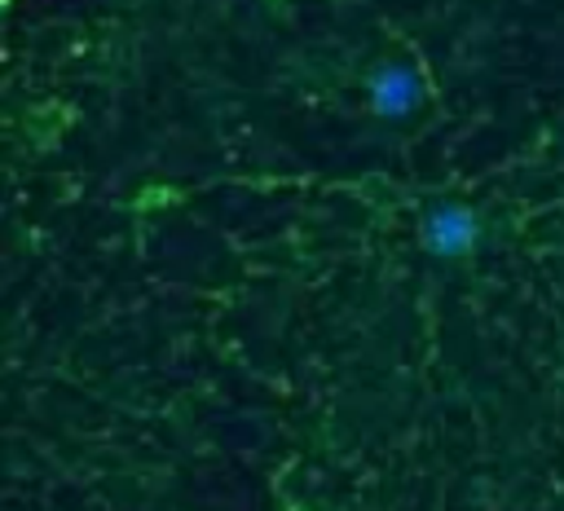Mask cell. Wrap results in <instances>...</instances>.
<instances>
[{"label":"cell","mask_w":564,"mask_h":511,"mask_svg":"<svg viewBox=\"0 0 564 511\" xmlns=\"http://www.w3.org/2000/svg\"><path fill=\"white\" fill-rule=\"evenodd\" d=\"M476 225H480L476 211L445 203V207H436V211L427 216L423 242H427V251H436V256H463V251H471V242H476Z\"/></svg>","instance_id":"1"},{"label":"cell","mask_w":564,"mask_h":511,"mask_svg":"<svg viewBox=\"0 0 564 511\" xmlns=\"http://www.w3.org/2000/svg\"><path fill=\"white\" fill-rule=\"evenodd\" d=\"M414 101H419V75L410 66H397V62L379 66V75H375V106L388 119H401V115L414 110Z\"/></svg>","instance_id":"2"}]
</instances>
